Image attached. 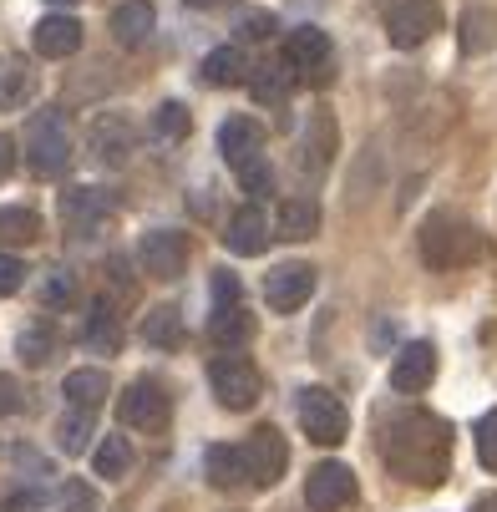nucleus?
Masks as SVG:
<instances>
[{"label": "nucleus", "instance_id": "1", "mask_svg": "<svg viewBox=\"0 0 497 512\" xmlns=\"http://www.w3.org/2000/svg\"><path fill=\"white\" fill-rule=\"evenodd\" d=\"M381 452H386V467L401 477V482H416V487H442L447 472H452V426L432 411H401L386 421V436H381Z\"/></svg>", "mask_w": 497, "mask_h": 512}, {"label": "nucleus", "instance_id": "2", "mask_svg": "<svg viewBox=\"0 0 497 512\" xmlns=\"http://www.w3.org/2000/svg\"><path fill=\"white\" fill-rule=\"evenodd\" d=\"M416 244H421V264L437 269V274H452V269H467V264L482 259V234L467 224V218L447 213V208L426 213Z\"/></svg>", "mask_w": 497, "mask_h": 512}, {"label": "nucleus", "instance_id": "3", "mask_svg": "<svg viewBox=\"0 0 497 512\" xmlns=\"http://www.w3.org/2000/svg\"><path fill=\"white\" fill-rule=\"evenodd\" d=\"M26 163L36 178H61L71 168V127L56 107H46L26 122Z\"/></svg>", "mask_w": 497, "mask_h": 512}, {"label": "nucleus", "instance_id": "4", "mask_svg": "<svg viewBox=\"0 0 497 512\" xmlns=\"http://www.w3.org/2000/svg\"><path fill=\"white\" fill-rule=\"evenodd\" d=\"M284 71L290 82H305V87H325L335 77V56H330V36L320 26H295L284 36Z\"/></svg>", "mask_w": 497, "mask_h": 512}, {"label": "nucleus", "instance_id": "5", "mask_svg": "<svg viewBox=\"0 0 497 512\" xmlns=\"http://www.w3.org/2000/svg\"><path fill=\"white\" fill-rule=\"evenodd\" d=\"M295 411H300V431L310 436L315 447H340L345 436H350V411L325 386H305L300 401H295Z\"/></svg>", "mask_w": 497, "mask_h": 512}, {"label": "nucleus", "instance_id": "6", "mask_svg": "<svg viewBox=\"0 0 497 512\" xmlns=\"http://www.w3.org/2000/svg\"><path fill=\"white\" fill-rule=\"evenodd\" d=\"M249 310H244V300H239V279L229 274V269H219L213 274V310H208V340L213 345H224V350H239V345H249Z\"/></svg>", "mask_w": 497, "mask_h": 512}, {"label": "nucleus", "instance_id": "7", "mask_svg": "<svg viewBox=\"0 0 497 512\" xmlns=\"http://www.w3.org/2000/svg\"><path fill=\"white\" fill-rule=\"evenodd\" d=\"M239 462H244V482L254 487H274L284 472H290V442H284L279 426H254L249 442L239 447Z\"/></svg>", "mask_w": 497, "mask_h": 512}, {"label": "nucleus", "instance_id": "8", "mask_svg": "<svg viewBox=\"0 0 497 512\" xmlns=\"http://www.w3.org/2000/svg\"><path fill=\"white\" fill-rule=\"evenodd\" d=\"M208 386H213V396H219L224 411H254L259 396H264V381H259V371L244 355H219L213 360L208 365Z\"/></svg>", "mask_w": 497, "mask_h": 512}, {"label": "nucleus", "instance_id": "9", "mask_svg": "<svg viewBox=\"0 0 497 512\" xmlns=\"http://www.w3.org/2000/svg\"><path fill=\"white\" fill-rule=\"evenodd\" d=\"M442 26H447V16H442L437 0H396V6L386 11V36H391L396 51H416V46H426Z\"/></svg>", "mask_w": 497, "mask_h": 512}, {"label": "nucleus", "instance_id": "10", "mask_svg": "<svg viewBox=\"0 0 497 512\" xmlns=\"http://www.w3.org/2000/svg\"><path fill=\"white\" fill-rule=\"evenodd\" d=\"M168 416H173V406H168V391H163L158 381H132V386L122 391V401H117V421H122L127 431L163 436V431H168Z\"/></svg>", "mask_w": 497, "mask_h": 512}, {"label": "nucleus", "instance_id": "11", "mask_svg": "<svg viewBox=\"0 0 497 512\" xmlns=\"http://www.w3.org/2000/svg\"><path fill=\"white\" fill-rule=\"evenodd\" d=\"M137 264L153 279H178L188 269V239L178 229H148L137 244Z\"/></svg>", "mask_w": 497, "mask_h": 512}, {"label": "nucleus", "instance_id": "12", "mask_svg": "<svg viewBox=\"0 0 497 512\" xmlns=\"http://www.w3.org/2000/svg\"><path fill=\"white\" fill-rule=\"evenodd\" d=\"M432 381H437V345L432 340L401 345V355L391 360V391L396 396H421Z\"/></svg>", "mask_w": 497, "mask_h": 512}, {"label": "nucleus", "instance_id": "13", "mask_svg": "<svg viewBox=\"0 0 497 512\" xmlns=\"http://www.w3.org/2000/svg\"><path fill=\"white\" fill-rule=\"evenodd\" d=\"M315 295V269L310 264H279L264 274V305L279 315H295Z\"/></svg>", "mask_w": 497, "mask_h": 512}, {"label": "nucleus", "instance_id": "14", "mask_svg": "<svg viewBox=\"0 0 497 512\" xmlns=\"http://www.w3.org/2000/svg\"><path fill=\"white\" fill-rule=\"evenodd\" d=\"M305 502L310 512H340L355 502V472L345 462H320L305 482Z\"/></svg>", "mask_w": 497, "mask_h": 512}, {"label": "nucleus", "instance_id": "15", "mask_svg": "<svg viewBox=\"0 0 497 512\" xmlns=\"http://www.w3.org/2000/svg\"><path fill=\"white\" fill-rule=\"evenodd\" d=\"M87 142H92V153H97L107 168H122V163L132 158V148H137V132H132V122H127V117L102 112V117H92Z\"/></svg>", "mask_w": 497, "mask_h": 512}, {"label": "nucleus", "instance_id": "16", "mask_svg": "<svg viewBox=\"0 0 497 512\" xmlns=\"http://www.w3.org/2000/svg\"><path fill=\"white\" fill-rule=\"evenodd\" d=\"M107 213H112V193L107 188H61V218H66V229L92 234V229L107 224Z\"/></svg>", "mask_w": 497, "mask_h": 512}, {"label": "nucleus", "instance_id": "17", "mask_svg": "<svg viewBox=\"0 0 497 512\" xmlns=\"http://www.w3.org/2000/svg\"><path fill=\"white\" fill-rule=\"evenodd\" d=\"M31 41H36V56L66 61V56L82 51V21L77 16H41L36 31H31Z\"/></svg>", "mask_w": 497, "mask_h": 512}, {"label": "nucleus", "instance_id": "18", "mask_svg": "<svg viewBox=\"0 0 497 512\" xmlns=\"http://www.w3.org/2000/svg\"><path fill=\"white\" fill-rule=\"evenodd\" d=\"M219 153H224L229 168H244V163L264 158V127L249 122V117H229L219 127Z\"/></svg>", "mask_w": 497, "mask_h": 512}, {"label": "nucleus", "instance_id": "19", "mask_svg": "<svg viewBox=\"0 0 497 512\" xmlns=\"http://www.w3.org/2000/svg\"><path fill=\"white\" fill-rule=\"evenodd\" d=\"M224 244H229V254H264L269 249V218L254 208V203H244L234 218H229V229H224Z\"/></svg>", "mask_w": 497, "mask_h": 512}, {"label": "nucleus", "instance_id": "20", "mask_svg": "<svg viewBox=\"0 0 497 512\" xmlns=\"http://www.w3.org/2000/svg\"><path fill=\"white\" fill-rule=\"evenodd\" d=\"M158 26V11H153V0H122V6L112 11V36L117 46H142L153 36Z\"/></svg>", "mask_w": 497, "mask_h": 512}, {"label": "nucleus", "instance_id": "21", "mask_svg": "<svg viewBox=\"0 0 497 512\" xmlns=\"http://www.w3.org/2000/svg\"><path fill=\"white\" fill-rule=\"evenodd\" d=\"M36 92V71L26 56H0V112H16L26 107Z\"/></svg>", "mask_w": 497, "mask_h": 512}, {"label": "nucleus", "instance_id": "22", "mask_svg": "<svg viewBox=\"0 0 497 512\" xmlns=\"http://www.w3.org/2000/svg\"><path fill=\"white\" fill-rule=\"evenodd\" d=\"M203 82L208 87H244L249 82V56L239 46H213L203 56Z\"/></svg>", "mask_w": 497, "mask_h": 512}, {"label": "nucleus", "instance_id": "23", "mask_svg": "<svg viewBox=\"0 0 497 512\" xmlns=\"http://www.w3.org/2000/svg\"><path fill=\"white\" fill-rule=\"evenodd\" d=\"M82 340H87V350H97V355H117V350H122V320H117V310H112L107 300H97V305L87 310Z\"/></svg>", "mask_w": 497, "mask_h": 512}, {"label": "nucleus", "instance_id": "24", "mask_svg": "<svg viewBox=\"0 0 497 512\" xmlns=\"http://www.w3.org/2000/svg\"><path fill=\"white\" fill-rule=\"evenodd\" d=\"M279 234L295 239V244L315 239V234H320V203H310V198H284V203H279Z\"/></svg>", "mask_w": 497, "mask_h": 512}, {"label": "nucleus", "instance_id": "25", "mask_svg": "<svg viewBox=\"0 0 497 512\" xmlns=\"http://www.w3.org/2000/svg\"><path fill=\"white\" fill-rule=\"evenodd\" d=\"M41 239V213L36 208H0V249H26Z\"/></svg>", "mask_w": 497, "mask_h": 512}, {"label": "nucleus", "instance_id": "26", "mask_svg": "<svg viewBox=\"0 0 497 512\" xmlns=\"http://www.w3.org/2000/svg\"><path fill=\"white\" fill-rule=\"evenodd\" d=\"M61 391H66V401H71V406L97 411V406L107 401V391H112V386H107V371H97V365L87 371V365H82V371H71V376H66V386H61Z\"/></svg>", "mask_w": 497, "mask_h": 512}, {"label": "nucleus", "instance_id": "27", "mask_svg": "<svg viewBox=\"0 0 497 512\" xmlns=\"http://www.w3.org/2000/svg\"><path fill=\"white\" fill-rule=\"evenodd\" d=\"M203 477L213 482V487H239L244 482V462H239V447H224V442H213L208 452H203Z\"/></svg>", "mask_w": 497, "mask_h": 512}, {"label": "nucleus", "instance_id": "28", "mask_svg": "<svg viewBox=\"0 0 497 512\" xmlns=\"http://www.w3.org/2000/svg\"><path fill=\"white\" fill-rule=\"evenodd\" d=\"M142 340H148V345H158V350H173V345H183V315H178L173 305H158V310H148V315H142Z\"/></svg>", "mask_w": 497, "mask_h": 512}, {"label": "nucleus", "instance_id": "29", "mask_svg": "<svg viewBox=\"0 0 497 512\" xmlns=\"http://www.w3.org/2000/svg\"><path fill=\"white\" fill-rule=\"evenodd\" d=\"M249 92H254V102L279 107L284 97H290V71L284 66H249Z\"/></svg>", "mask_w": 497, "mask_h": 512}, {"label": "nucleus", "instance_id": "30", "mask_svg": "<svg viewBox=\"0 0 497 512\" xmlns=\"http://www.w3.org/2000/svg\"><path fill=\"white\" fill-rule=\"evenodd\" d=\"M87 442H92V411L71 406V411L56 421V447H61L66 457H77V452H87Z\"/></svg>", "mask_w": 497, "mask_h": 512}, {"label": "nucleus", "instance_id": "31", "mask_svg": "<svg viewBox=\"0 0 497 512\" xmlns=\"http://www.w3.org/2000/svg\"><path fill=\"white\" fill-rule=\"evenodd\" d=\"M97 472L107 477V482H122L127 472H132V447H127V436H102L97 442Z\"/></svg>", "mask_w": 497, "mask_h": 512}, {"label": "nucleus", "instance_id": "32", "mask_svg": "<svg viewBox=\"0 0 497 512\" xmlns=\"http://www.w3.org/2000/svg\"><path fill=\"white\" fill-rule=\"evenodd\" d=\"M305 153H310L315 168H325V163L335 158V117H330V112H315V117H310V127H305Z\"/></svg>", "mask_w": 497, "mask_h": 512}, {"label": "nucleus", "instance_id": "33", "mask_svg": "<svg viewBox=\"0 0 497 512\" xmlns=\"http://www.w3.org/2000/svg\"><path fill=\"white\" fill-rule=\"evenodd\" d=\"M16 350H21V360H26V365H46V360L56 355V330L36 320V325H26V330H21Z\"/></svg>", "mask_w": 497, "mask_h": 512}, {"label": "nucleus", "instance_id": "34", "mask_svg": "<svg viewBox=\"0 0 497 512\" xmlns=\"http://www.w3.org/2000/svg\"><path fill=\"white\" fill-rule=\"evenodd\" d=\"M71 300H77V279H71L66 269H51L46 284H41V305L46 310H66Z\"/></svg>", "mask_w": 497, "mask_h": 512}, {"label": "nucleus", "instance_id": "35", "mask_svg": "<svg viewBox=\"0 0 497 512\" xmlns=\"http://www.w3.org/2000/svg\"><path fill=\"white\" fill-rule=\"evenodd\" d=\"M153 127H158V137L183 142V137H188V127H193V117H188V107H183V102H163V107H158V117H153Z\"/></svg>", "mask_w": 497, "mask_h": 512}, {"label": "nucleus", "instance_id": "36", "mask_svg": "<svg viewBox=\"0 0 497 512\" xmlns=\"http://www.w3.org/2000/svg\"><path fill=\"white\" fill-rule=\"evenodd\" d=\"M239 173V188L249 193V198H269L274 193V168L264 163V158H254V163H244V168H234Z\"/></svg>", "mask_w": 497, "mask_h": 512}, {"label": "nucleus", "instance_id": "37", "mask_svg": "<svg viewBox=\"0 0 497 512\" xmlns=\"http://www.w3.org/2000/svg\"><path fill=\"white\" fill-rule=\"evenodd\" d=\"M477 462H482L487 472H497V406L477 421Z\"/></svg>", "mask_w": 497, "mask_h": 512}, {"label": "nucleus", "instance_id": "38", "mask_svg": "<svg viewBox=\"0 0 497 512\" xmlns=\"http://www.w3.org/2000/svg\"><path fill=\"white\" fill-rule=\"evenodd\" d=\"M61 512H97V492L87 482H66L61 487Z\"/></svg>", "mask_w": 497, "mask_h": 512}, {"label": "nucleus", "instance_id": "39", "mask_svg": "<svg viewBox=\"0 0 497 512\" xmlns=\"http://www.w3.org/2000/svg\"><path fill=\"white\" fill-rule=\"evenodd\" d=\"M21 284H26V264L16 254H0V295H16Z\"/></svg>", "mask_w": 497, "mask_h": 512}, {"label": "nucleus", "instance_id": "40", "mask_svg": "<svg viewBox=\"0 0 497 512\" xmlns=\"http://www.w3.org/2000/svg\"><path fill=\"white\" fill-rule=\"evenodd\" d=\"M239 36H249V41L274 36V16H269V11H244V16H239Z\"/></svg>", "mask_w": 497, "mask_h": 512}, {"label": "nucleus", "instance_id": "41", "mask_svg": "<svg viewBox=\"0 0 497 512\" xmlns=\"http://www.w3.org/2000/svg\"><path fill=\"white\" fill-rule=\"evenodd\" d=\"M21 386H16V376H6V371H0V421H6V416H16L21 411Z\"/></svg>", "mask_w": 497, "mask_h": 512}, {"label": "nucleus", "instance_id": "42", "mask_svg": "<svg viewBox=\"0 0 497 512\" xmlns=\"http://www.w3.org/2000/svg\"><path fill=\"white\" fill-rule=\"evenodd\" d=\"M11 168H16V137H6V132H0V183L11 178Z\"/></svg>", "mask_w": 497, "mask_h": 512}, {"label": "nucleus", "instance_id": "43", "mask_svg": "<svg viewBox=\"0 0 497 512\" xmlns=\"http://www.w3.org/2000/svg\"><path fill=\"white\" fill-rule=\"evenodd\" d=\"M472 512H497V492H487V497H477V502H472Z\"/></svg>", "mask_w": 497, "mask_h": 512}, {"label": "nucleus", "instance_id": "44", "mask_svg": "<svg viewBox=\"0 0 497 512\" xmlns=\"http://www.w3.org/2000/svg\"><path fill=\"white\" fill-rule=\"evenodd\" d=\"M188 6H193V11H208V6H219V0H188Z\"/></svg>", "mask_w": 497, "mask_h": 512}, {"label": "nucleus", "instance_id": "45", "mask_svg": "<svg viewBox=\"0 0 497 512\" xmlns=\"http://www.w3.org/2000/svg\"><path fill=\"white\" fill-rule=\"evenodd\" d=\"M51 6H77V0H51Z\"/></svg>", "mask_w": 497, "mask_h": 512}]
</instances>
